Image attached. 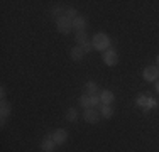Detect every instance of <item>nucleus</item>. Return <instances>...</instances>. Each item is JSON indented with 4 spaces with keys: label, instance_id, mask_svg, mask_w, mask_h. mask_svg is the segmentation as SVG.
I'll return each instance as SVG.
<instances>
[{
    "label": "nucleus",
    "instance_id": "39448f33",
    "mask_svg": "<svg viewBox=\"0 0 159 152\" xmlns=\"http://www.w3.org/2000/svg\"><path fill=\"white\" fill-rule=\"evenodd\" d=\"M102 59H103V63L107 64V66H117V64H119V54H117V51H113V49H107V51L103 52V56H102Z\"/></svg>",
    "mask_w": 159,
    "mask_h": 152
},
{
    "label": "nucleus",
    "instance_id": "7ed1b4c3",
    "mask_svg": "<svg viewBox=\"0 0 159 152\" xmlns=\"http://www.w3.org/2000/svg\"><path fill=\"white\" fill-rule=\"evenodd\" d=\"M142 78L149 83H156L159 79V68L157 66H147L142 71Z\"/></svg>",
    "mask_w": 159,
    "mask_h": 152
},
{
    "label": "nucleus",
    "instance_id": "6e6552de",
    "mask_svg": "<svg viewBox=\"0 0 159 152\" xmlns=\"http://www.w3.org/2000/svg\"><path fill=\"white\" fill-rule=\"evenodd\" d=\"M41 149H43V152H54V149H56V142L51 139V134L46 135V139L41 142Z\"/></svg>",
    "mask_w": 159,
    "mask_h": 152
},
{
    "label": "nucleus",
    "instance_id": "4be33fe9",
    "mask_svg": "<svg viewBox=\"0 0 159 152\" xmlns=\"http://www.w3.org/2000/svg\"><path fill=\"white\" fill-rule=\"evenodd\" d=\"M156 91H157V93H159V79H157V81H156Z\"/></svg>",
    "mask_w": 159,
    "mask_h": 152
},
{
    "label": "nucleus",
    "instance_id": "a211bd4d",
    "mask_svg": "<svg viewBox=\"0 0 159 152\" xmlns=\"http://www.w3.org/2000/svg\"><path fill=\"white\" fill-rule=\"evenodd\" d=\"M64 12H66V10H64L63 7L56 5L54 9H51V17H56V20H58V19H61V17H64Z\"/></svg>",
    "mask_w": 159,
    "mask_h": 152
},
{
    "label": "nucleus",
    "instance_id": "aec40b11",
    "mask_svg": "<svg viewBox=\"0 0 159 152\" xmlns=\"http://www.w3.org/2000/svg\"><path fill=\"white\" fill-rule=\"evenodd\" d=\"M81 47H83V51H85V54H88V52H92V47H93L92 41H88V42H86V44H83Z\"/></svg>",
    "mask_w": 159,
    "mask_h": 152
},
{
    "label": "nucleus",
    "instance_id": "5701e85b",
    "mask_svg": "<svg viewBox=\"0 0 159 152\" xmlns=\"http://www.w3.org/2000/svg\"><path fill=\"white\" fill-rule=\"evenodd\" d=\"M157 68H159V54H157Z\"/></svg>",
    "mask_w": 159,
    "mask_h": 152
},
{
    "label": "nucleus",
    "instance_id": "1a4fd4ad",
    "mask_svg": "<svg viewBox=\"0 0 159 152\" xmlns=\"http://www.w3.org/2000/svg\"><path fill=\"white\" fill-rule=\"evenodd\" d=\"M100 101H102V105H110L113 100H115V96H113V93L110 90H102L100 91Z\"/></svg>",
    "mask_w": 159,
    "mask_h": 152
},
{
    "label": "nucleus",
    "instance_id": "ddd939ff",
    "mask_svg": "<svg viewBox=\"0 0 159 152\" xmlns=\"http://www.w3.org/2000/svg\"><path fill=\"white\" fill-rule=\"evenodd\" d=\"M10 113H12V106H10V103H7L5 100H2V103H0V115H2V118L9 117Z\"/></svg>",
    "mask_w": 159,
    "mask_h": 152
},
{
    "label": "nucleus",
    "instance_id": "412c9836",
    "mask_svg": "<svg viewBox=\"0 0 159 152\" xmlns=\"http://www.w3.org/2000/svg\"><path fill=\"white\" fill-rule=\"evenodd\" d=\"M0 96H2V100H5V88H0Z\"/></svg>",
    "mask_w": 159,
    "mask_h": 152
},
{
    "label": "nucleus",
    "instance_id": "20e7f679",
    "mask_svg": "<svg viewBox=\"0 0 159 152\" xmlns=\"http://www.w3.org/2000/svg\"><path fill=\"white\" fill-rule=\"evenodd\" d=\"M56 29L61 34H70L71 30H73V20H70V19H66V17L58 19V20H56Z\"/></svg>",
    "mask_w": 159,
    "mask_h": 152
},
{
    "label": "nucleus",
    "instance_id": "423d86ee",
    "mask_svg": "<svg viewBox=\"0 0 159 152\" xmlns=\"http://www.w3.org/2000/svg\"><path fill=\"white\" fill-rule=\"evenodd\" d=\"M100 117H102V115L97 112L95 108H86L85 112H83V118H85L86 123H98Z\"/></svg>",
    "mask_w": 159,
    "mask_h": 152
},
{
    "label": "nucleus",
    "instance_id": "f8f14e48",
    "mask_svg": "<svg viewBox=\"0 0 159 152\" xmlns=\"http://www.w3.org/2000/svg\"><path fill=\"white\" fill-rule=\"evenodd\" d=\"M149 101H151V96H149V95L141 93V95L137 96V100H135V103H137L139 106H144V108H146V112H147V106H149Z\"/></svg>",
    "mask_w": 159,
    "mask_h": 152
},
{
    "label": "nucleus",
    "instance_id": "9b49d317",
    "mask_svg": "<svg viewBox=\"0 0 159 152\" xmlns=\"http://www.w3.org/2000/svg\"><path fill=\"white\" fill-rule=\"evenodd\" d=\"M70 56H71V59H73V61H81L83 56H85V51H83L81 46H75V47L70 51Z\"/></svg>",
    "mask_w": 159,
    "mask_h": 152
},
{
    "label": "nucleus",
    "instance_id": "4468645a",
    "mask_svg": "<svg viewBox=\"0 0 159 152\" xmlns=\"http://www.w3.org/2000/svg\"><path fill=\"white\" fill-rule=\"evenodd\" d=\"M100 115L103 117V118H112L113 108H112L110 105H102V106H100Z\"/></svg>",
    "mask_w": 159,
    "mask_h": 152
},
{
    "label": "nucleus",
    "instance_id": "9d476101",
    "mask_svg": "<svg viewBox=\"0 0 159 152\" xmlns=\"http://www.w3.org/2000/svg\"><path fill=\"white\" fill-rule=\"evenodd\" d=\"M85 29H86V20H85V17L78 15V17L73 20V30H76V32H83Z\"/></svg>",
    "mask_w": 159,
    "mask_h": 152
},
{
    "label": "nucleus",
    "instance_id": "f3484780",
    "mask_svg": "<svg viewBox=\"0 0 159 152\" xmlns=\"http://www.w3.org/2000/svg\"><path fill=\"white\" fill-rule=\"evenodd\" d=\"M75 41H76V44L78 46H83V44H86L88 42V36H86V32L83 30V32H76V37H75Z\"/></svg>",
    "mask_w": 159,
    "mask_h": 152
},
{
    "label": "nucleus",
    "instance_id": "f257e3e1",
    "mask_svg": "<svg viewBox=\"0 0 159 152\" xmlns=\"http://www.w3.org/2000/svg\"><path fill=\"white\" fill-rule=\"evenodd\" d=\"M92 44H93V49L105 52L108 47H110V37H108L105 32H98V34H95V36H93Z\"/></svg>",
    "mask_w": 159,
    "mask_h": 152
},
{
    "label": "nucleus",
    "instance_id": "f03ea898",
    "mask_svg": "<svg viewBox=\"0 0 159 152\" xmlns=\"http://www.w3.org/2000/svg\"><path fill=\"white\" fill-rule=\"evenodd\" d=\"M102 101H100V96L98 95H83L81 98H80V105L83 106V108H95V106H98Z\"/></svg>",
    "mask_w": 159,
    "mask_h": 152
},
{
    "label": "nucleus",
    "instance_id": "0eeeda50",
    "mask_svg": "<svg viewBox=\"0 0 159 152\" xmlns=\"http://www.w3.org/2000/svg\"><path fill=\"white\" fill-rule=\"evenodd\" d=\"M51 139L56 142V145H61V144H64L68 140V132L64 128H56L51 134Z\"/></svg>",
    "mask_w": 159,
    "mask_h": 152
},
{
    "label": "nucleus",
    "instance_id": "2eb2a0df",
    "mask_svg": "<svg viewBox=\"0 0 159 152\" xmlns=\"http://www.w3.org/2000/svg\"><path fill=\"white\" fill-rule=\"evenodd\" d=\"M64 118H66V122H76L78 120V110L76 108H68Z\"/></svg>",
    "mask_w": 159,
    "mask_h": 152
},
{
    "label": "nucleus",
    "instance_id": "6ab92c4d",
    "mask_svg": "<svg viewBox=\"0 0 159 152\" xmlns=\"http://www.w3.org/2000/svg\"><path fill=\"white\" fill-rule=\"evenodd\" d=\"M64 17L70 19V20H75V19L78 17V12H76L75 9H71V7H70V9H66V12H64Z\"/></svg>",
    "mask_w": 159,
    "mask_h": 152
},
{
    "label": "nucleus",
    "instance_id": "dca6fc26",
    "mask_svg": "<svg viewBox=\"0 0 159 152\" xmlns=\"http://www.w3.org/2000/svg\"><path fill=\"white\" fill-rule=\"evenodd\" d=\"M85 91H86V95H97V91H98L97 83H95V81H86Z\"/></svg>",
    "mask_w": 159,
    "mask_h": 152
}]
</instances>
